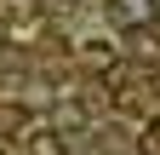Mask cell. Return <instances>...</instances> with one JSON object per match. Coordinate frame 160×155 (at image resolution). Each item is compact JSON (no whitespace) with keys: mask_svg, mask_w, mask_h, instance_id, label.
Wrapping results in <instances>:
<instances>
[{"mask_svg":"<svg viewBox=\"0 0 160 155\" xmlns=\"http://www.w3.org/2000/svg\"><path fill=\"white\" fill-rule=\"evenodd\" d=\"M109 17H114L126 35H132V29H154V23H160L154 0H109Z\"/></svg>","mask_w":160,"mask_h":155,"instance_id":"obj_1","label":"cell"},{"mask_svg":"<svg viewBox=\"0 0 160 155\" xmlns=\"http://www.w3.org/2000/svg\"><path fill=\"white\" fill-rule=\"evenodd\" d=\"M23 149H29V155H69V138L46 121V126H29V144H23Z\"/></svg>","mask_w":160,"mask_h":155,"instance_id":"obj_2","label":"cell"},{"mask_svg":"<svg viewBox=\"0 0 160 155\" xmlns=\"http://www.w3.org/2000/svg\"><path fill=\"white\" fill-rule=\"evenodd\" d=\"M137 144H143V155H160V115L143 126V138H137Z\"/></svg>","mask_w":160,"mask_h":155,"instance_id":"obj_3","label":"cell"},{"mask_svg":"<svg viewBox=\"0 0 160 155\" xmlns=\"http://www.w3.org/2000/svg\"><path fill=\"white\" fill-rule=\"evenodd\" d=\"M0 155H17V144H12V132H0Z\"/></svg>","mask_w":160,"mask_h":155,"instance_id":"obj_4","label":"cell"},{"mask_svg":"<svg viewBox=\"0 0 160 155\" xmlns=\"http://www.w3.org/2000/svg\"><path fill=\"white\" fill-rule=\"evenodd\" d=\"M52 6H80V0H52Z\"/></svg>","mask_w":160,"mask_h":155,"instance_id":"obj_5","label":"cell"},{"mask_svg":"<svg viewBox=\"0 0 160 155\" xmlns=\"http://www.w3.org/2000/svg\"><path fill=\"white\" fill-rule=\"evenodd\" d=\"M154 12H160V0H154Z\"/></svg>","mask_w":160,"mask_h":155,"instance_id":"obj_6","label":"cell"}]
</instances>
